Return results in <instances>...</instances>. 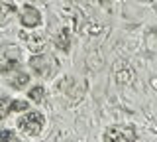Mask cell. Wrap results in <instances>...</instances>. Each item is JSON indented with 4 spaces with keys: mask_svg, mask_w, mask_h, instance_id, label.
<instances>
[{
    "mask_svg": "<svg viewBox=\"0 0 157 142\" xmlns=\"http://www.w3.org/2000/svg\"><path fill=\"white\" fill-rule=\"evenodd\" d=\"M20 69V50L16 46L0 47V73L10 75Z\"/></svg>",
    "mask_w": 157,
    "mask_h": 142,
    "instance_id": "2",
    "label": "cell"
},
{
    "mask_svg": "<svg viewBox=\"0 0 157 142\" xmlns=\"http://www.w3.org/2000/svg\"><path fill=\"white\" fill-rule=\"evenodd\" d=\"M45 97H47V91H45V87H41V85H36L28 91V99L32 103H39V105H41V103L45 101Z\"/></svg>",
    "mask_w": 157,
    "mask_h": 142,
    "instance_id": "9",
    "label": "cell"
},
{
    "mask_svg": "<svg viewBox=\"0 0 157 142\" xmlns=\"http://www.w3.org/2000/svg\"><path fill=\"white\" fill-rule=\"evenodd\" d=\"M55 46L59 47V50L63 51H69V47H71V34H69V30H61L55 36Z\"/></svg>",
    "mask_w": 157,
    "mask_h": 142,
    "instance_id": "10",
    "label": "cell"
},
{
    "mask_svg": "<svg viewBox=\"0 0 157 142\" xmlns=\"http://www.w3.org/2000/svg\"><path fill=\"white\" fill-rule=\"evenodd\" d=\"M29 69L36 73L37 77H51L55 71V61L47 55L36 53V55L29 57Z\"/></svg>",
    "mask_w": 157,
    "mask_h": 142,
    "instance_id": "4",
    "label": "cell"
},
{
    "mask_svg": "<svg viewBox=\"0 0 157 142\" xmlns=\"http://www.w3.org/2000/svg\"><path fill=\"white\" fill-rule=\"evenodd\" d=\"M10 103H12V99H8V97H0V120L6 119V116L10 115Z\"/></svg>",
    "mask_w": 157,
    "mask_h": 142,
    "instance_id": "11",
    "label": "cell"
},
{
    "mask_svg": "<svg viewBox=\"0 0 157 142\" xmlns=\"http://www.w3.org/2000/svg\"><path fill=\"white\" fill-rule=\"evenodd\" d=\"M20 38H22L24 43H26L32 51H39L43 46H45V40H43L41 34H26V32H20Z\"/></svg>",
    "mask_w": 157,
    "mask_h": 142,
    "instance_id": "7",
    "label": "cell"
},
{
    "mask_svg": "<svg viewBox=\"0 0 157 142\" xmlns=\"http://www.w3.org/2000/svg\"><path fill=\"white\" fill-rule=\"evenodd\" d=\"M45 126V116L39 111H28L18 119V128L28 136H39Z\"/></svg>",
    "mask_w": 157,
    "mask_h": 142,
    "instance_id": "1",
    "label": "cell"
},
{
    "mask_svg": "<svg viewBox=\"0 0 157 142\" xmlns=\"http://www.w3.org/2000/svg\"><path fill=\"white\" fill-rule=\"evenodd\" d=\"M0 142H22V140H20L12 130L4 128V130H0Z\"/></svg>",
    "mask_w": 157,
    "mask_h": 142,
    "instance_id": "12",
    "label": "cell"
},
{
    "mask_svg": "<svg viewBox=\"0 0 157 142\" xmlns=\"http://www.w3.org/2000/svg\"><path fill=\"white\" fill-rule=\"evenodd\" d=\"M28 103L26 101H12L10 103V111L12 112H16V111H28Z\"/></svg>",
    "mask_w": 157,
    "mask_h": 142,
    "instance_id": "13",
    "label": "cell"
},
{
    "mask_svg": "<svg viewBox=\"0 0 157 142\" xmlns=\"http://www.w3.org/2000/svg\"><path fill=\"white\" fill-rule=\"evenodd\" d=\"M29 83V73H26V71H16V75L12 77V79H8V85L12 87V89H24Z\"/></svg>",
    "mask_w": 157,
    "mask_h": 142,
    "instance_id": "8",
    "label": "cell"
},
{
    "mask_svg": "<svg viewBox=\"0 0 157 142\" xmlns=\"http://www.w3.org/2000/svg\"><path fill=\"white\" fill-rule=\"evenodd\" d=\"M16 12H18V8L14 4V0H0V28L8 26L14 20Z\"/></svg>",
    "mask_w": 157,
    "mask_h": 142,
    "instance_id": "6",
    "label": "cell"
},
{
    "mask_svg": "<svg viewBox=\"0 0 157 142\" xmlns=\"http://www.w3.org/2000/svg\"><path fill=\"white\" fill-rule=\"evenodd\" d=\"M20 24H22L24 28H28V30H33V28L41 26V14L36 6H32V4H26V6H22V10H20Z\"/></svg>",
    "mask_w": 157,
    "mask_h": 142,
    "instance_id": "5",
    "label": "cell"
},
{
    "mask_svg": "<svg viewBox=\"0 0 157 142\" xmlns=\"http://www.w3.org/2000/svg\"><path fill=\"white\" fill-rule=\"evenodd\" d=\"M147 2H149V0H147Z\"/></svg>",
    "mask_w": 157,
    "mask_h": 142,
    "instance_id": "14",
    "label": "cell"
},
{
    "mask_svg": "<svg viewBox=\"0 0 157 142\" xmlns=\"http://www.w3.org/2000/svg\"><path fill=\"white\" fill-rule=\"evenodd\" d=\"M104 142H137V134L132 126H108Z\"/></svg>",
    "mask_w": 157,
    "mask_h": 142,
    "instance_id": "3",
    "label": "cell"
}]
</instances>
